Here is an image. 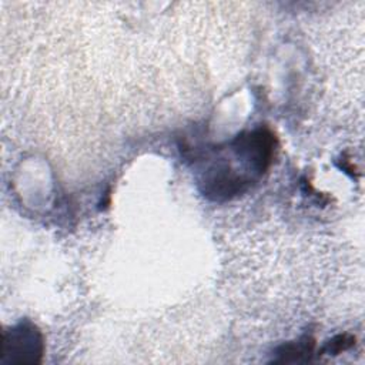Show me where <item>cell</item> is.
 <instances>
[{"mask_svg": "<svg viewBox=\"0 0 365 365\" xmlns=\"http://www.w3.org/2000/svg\"><path fill=\"white\" fill-rule=\"evenodd\" d=\"M277 150V137L265 125L237 134L224 147L200 157L198 188L204 197L224 202L247 192L269 168Z\"/></svg>", "mask_w": 365, "mask_h": 365, "instance_id": "1", "label": "cell"}, {"mask_svg": "<svg viewBox=\"0 0 365 365\" xmlns=\"http://www.w3.org/2000/svg\"><path fill=\"white\" fill-rule=\"evenodd\" d=\"M44 336L30 319H21L3 331L1 364L36 365L43 361Z\"/></svg>", "mask_w": 365, "mask_h": 365, "instance_id": "2", "label": "cell"}, {"mask_svg": "<svg viewBox=\"0 0 365 365\" xmlns=\"http://www.w3.org/2000/svg\"><path fill=\"white\" fill-rule=\"evenodd\" d=\"M314 348H315V339L309 335H304L297 341H289L279 345L274 351L272 362H277V364L305 362L312 356Z\"/></svg>", "mask_w": 365, "mask_h": 365, "instance_id": "3", "label": "cell"}, {"mask_svg": "<svg viewBox=\"0 0 365 365\" xmlns=\"http://www.w3.org/2000/svg\"><path fill=\"white\" fill-rule=\"evenodd\" d=\"M355 345V336L349 335V334H339L334 338H331L321 349V354H327V355H338L346 349H349L351 346Z\"/></svg>", "mask_w": 365, "mask_h": 365, "instance_id": "4", "label": "cell"}]
</instances>
